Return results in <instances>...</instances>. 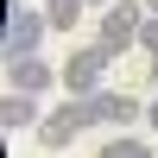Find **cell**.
Masks as SVG:
<instances>
[{"mask_svg":"<svg viewBox=\"0 0 158 158\" xmlns=\"http://www.w3.org/2000/svg\"><path fill=\"white\" fill-rule=\"evenodd\" d=\"M114 57H120V51H114V44H101V38H95V44H89V51H70V63H63V95H95V89L101 82H108V63Z\"/></svg>","mask_w":158,"mask_h":158,"instance_id":"1","label":"cell"},{"mask_svg":"<svg viewBox=\"0 0 158 158\" xmlns=\"http://www.w3.org/2000/svg\"><path fill=\"white\" fill-rule=\"evenodd\" d=\"M139 32H146V0H114V6H101V44H114V51H133L139 44Z\"/></svg>","mask_w":158,"mask_h":158,"instance_id":"2","label":"cell"},{"mask_svg":"<svg viewBox=\"0 0 158 158\" xmlns=\"http://www.w3.org/2000/svg\"><path fill=\"white\" fill-rule=\"evenodd\" d=\"M82 101H89V120H95V127H114V133H133V127L146 120V101L120 95V89H95V95H82Z\"/></svg>","mask_w":158,"mask_h":158,"instance_id":"3","label":"cell"},{"mask_svg":"<svg viewBox=\"0 0 158 158\" xmlns=\"http://www.w3.org/2000/svg\"><path fill=\"white\" fill-rule=\"evenodd\" d=\"M82 127H95V120H89V101H82V95H70V101H57V108L38 120V139H44V152H63Z\"/></svg>","mask_w":158,"mask_h":158,"instance_id":"4","label":"cell"},{"mask_svg":"<svg viewBox=\"0 0 158 158\" xmlns=\"http://www.w3.org/2000/svg\"><path fill=\"white\" fill-rule=\"evenodd\" d=\"M44 32H51L44 6H25V0H19V6L6 13V57H32V51H38V38H44Z\"/></svg>","mask_w":158,"mask_h":158,"instance_id":"5","label":"cell"},{"mask_svg":"<svg viewBox=\"0 0 158 158\" xmlns=\"http://www.w3.org/2000/svg\"><path fill=\"white\" fill-rule=\"evenodd\" d=\"M51 82H63V76L51 70L38 51H32V57H13V89H19V95H44Z\"/></svg>","mask_w":158,"mask_h":158,"instance_id":"6","label":"cell"},{"mask_svg":"<svg viewBox=\"0 0 158 158\" xmlns=\"http://www.w3.org/2000/svg\"><path fill=\"white\" fill-rule=\"evenodd\" d=\"M0 127H6V133H25V127H38V95H19V89H13V95L0 101Z\"/></svg>","mask_w":158,"mask_h":158,"instance_id":"7","label":"cell"},{"mask_svg":"<svg viewBox=\"0 0 158 158\" xmlns=\"http://www.w3.org/2000/svg\"><path fill=\"white\" fill-rule=\"evenodd\" d=\"M82 6H89V0H44L51 32H76V25H82Z\"/></svg>","mask_w":158,"mask_h":158,"instance_id":"8","label":"cell"},{"mask_svg":"<svg viewBox=\"0 0 158 158\" xmlns=\"http://www.w3.org/2000/svg\"><path fill=\"white\" fill-rule=\"evenodd\" d=\"M95 158H158V146H146V139H133V133H114Z\"/></svg>","mask_w":158,"mask_h":158,"instance_id":"9","label":"cell"},{"mask_svg":"<svg viewBox=\"0 0 158 158\" xmlns=\"http://www.w3.org/2000/svg\"><path fill=\"white\" fill-rule=\"evenodd\" d=\"M146 120H152V127H158V101H146Z\"/></svg>","mask_w":158,"mask_h":158,"instance_id":"10","label":"cell"},{"mask_svg":"<svg viewBox=\"0 0 158 158\" xmlns=\"http://www.w3.org/2000/svg\"><path fill=\"white\" fill-rule=\"evenodd\" d=\"M89 6H114V0H89Z\"/></svg>","mask_w":158,"mask_h":158,"instance_id":"11","label":"cell"},{"mask_svg":"<svg viewBox=\"0 0 158 158\" xmlns=\"http://www.w3.org/2000/svg\"><path fill=\"white\" fill-rule=\"evenodd\" d=\"M146 13H158V0H146Z\"/></svg>","mask_w":158,"mask_h":158,"instance_id":"12","label":"cell"}]
</instances>
